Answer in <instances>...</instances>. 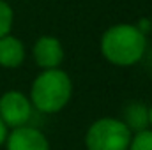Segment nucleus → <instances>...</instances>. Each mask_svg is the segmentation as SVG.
<instances>
[{"label":"nucleus","mask_w":152,"mask_h":150,"mask_svg":"<svg viewBox=\"0 0 152 150\" xmlns=\"http://www.w3.org/2000/svg\"><path fill=\"white\" fill-rule=\"evenodd\" d=\"M99 50L106 62L117 67H131L145 57L147 36L134 23H115L103 32Z\"/></svg>","instance_id":"1"},{"label":"nucleus","mask_w":152,"mask_h":150,"mask_svg":"<svg viewBox=\"0 0 152 150\" xmlns=\"http://www.w3.org/2000/svg\"><path fill=\"white\" fill-rule=\"evenodd\" d=\"M71 97H73V79L60 67L41 71L34 78L28 94L34 110L48 115L62 111L69 104Z\"/></svg>","instance_id":"2"},{"label":"nucleus","mask_w":152,"mask_h":150,"mask_svg":"<svg viewBox=\"0 0 152 150\" xmlns=\"http://www.w3.org/2000/svg\"><path fill=\"white\" fill-rule=\"evenodd\" d=\"M131 136L120 118L103 117L88 125L83 141L87 150H127Z\"/></svg>","instance_id":"3"},{"label":"nucleus","mask_w":152,"mask_h":150,"mask_svg":"<svg viewBox=\"0 0 152 150\" xmlns=\"http://www.w3.org/2000/svg\"><path fill=\"white\" fill-rule=\"evenodd\" d=\"M34 106L20 90H7L0 95V118L7 125V129L27 125L32 118Z\"/></svg>","instance_id":"4"},{"label":"nucleus","mask_w":152,"mask_h":150,"mask_svg":"<svg viewBox=\"0 0 152 150\" xmlns=\"http://www.w3.org/2000/svg\"><path fill=\"white\" fill-rule=\"evenodd\" d=\"M5 150H50L48 136L34 125H21L9 131L5 138Z\"/></svg>","instance_id":"5"},{"label":"nucleus","mask_w":152,"mask_h":150,"mask_svg":"<svg viewBox=\"0 0 152 150\" xmlns=\"http://www.w3.org/2000/svg\"><path fill=\"white\" fill-rule=\"evenodd\" d=\"M32 57L42 71L57 69L64 62V46L55 36H41L32 46Z\"/></svg>","instance_id":"6"},{"label":"nucleus","mask_w":152,"mask_h":150,"mask_svg":"<svg viewBox=\"0 0 152 150\" xmlns=\"http://www.w3.org/2000/svg\"><path fill=\"white\" fill-rule=\"evenodd\" d=\"M27 58V50L21 39L12 34L0 37V67L4 69H16Z\"/></svg>","instance_id":"7"},{"label":"nucleus","mask_w":152,"mask_h":150,"mask_svg":"<svg viewBox=\"0 0 152 150\" xmlns=\"http://www.w3.org/2000/svg\"><path fill=\"white\" fill-rule=\"evenodd\" d=\"M120 120L131 131V134L140 133L143 129H149V106L143 103H129L122 110Z\"/></svg>","instance_id":"8"},{"label":"nucleus","mask_w":152,"mask_h":150,"mask_svg":"<svg viewBox=\"0 0 152 150\" xmlns=\"http://www.w3.org/2000/svg\"><path fill=\"white\" fill-rule=\"evenodd\" d=\"M12 25H14V11L5 0H0V37L11 34Z\"/></svg>","instance_id":"9"},{"label":"nucleus","mask_w":152,"mask_h":150,"mask_svg":"<svg viewBox=\"0 0 152 150\" xmlns=\"http://www.w3.org/2000/svg\"><path fill=\"white\" fill-rule=\"evenodd\" d=\"M127 150H152V129H143L131 136Z\"/></svg>","instance_id":"10"},{"label":"nucleus","mask_w":152,"mask_h":150,"mask_svg":"<svg viewBox=\"0 0 152 150\" xmlns=\"http://www.w3.org/2000/svg\"><path fill=\"white\" fill-rule=\"evenodd\" d=\"M7 134H9V129H7V125L4 124V120L0 118V147L5 143V138H7Z\"/></svg>","instance_id":"11"},{"label":"nucleus","mask_w":152,"mask_h":150,"mask_svg":"<svg viewBox=\"0 0 152 150\" xmlns=\"http://www.w3.org/2000/svg\"><path fill=\"white\" fill-rule=\"evenodd\" d=\"M134 25H136V27H138L145 36H147V32L151 30V21H149V20H145V18H143V20H140V21H138V23H134Z\"/></svg>","instance_id":"12"},{"label":"nucleus","mask_w":152,"mask_h":150,"mask_svg":"<svg viewBox=\"0 0 152 150\" xmlns=\"http://www.w3.org/2000/svg\"><path fill=\"white\" fill-rule=\"evenodd\" d=\"M149 127L152 129V104L149 106Z\"/></svg>","instance_id":"13"},{"label":"nucleus","mask_w":152,"mask_h":150,"mask_svg":"<svg viewBox=\"0 0 152 150\" xmlns=\"http://www.w3.org/2000/svg\"><path fill=\"white\" fill-rule=\"evenodd\" d=\"M151 30H152V20H151Z\"/></svg>","instance_id":"14"}]
</instances>
